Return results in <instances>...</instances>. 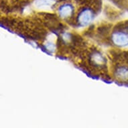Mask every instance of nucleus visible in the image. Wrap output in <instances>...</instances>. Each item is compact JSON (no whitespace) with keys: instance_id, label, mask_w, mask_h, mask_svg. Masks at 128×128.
I'll list each match as a JSON object with an SVG mask.
<instances>
[{"instance_id":"1","label":"nucleus","mask_w":128,"mask_h":128,"mask_svg":"<svg viewBox=\"0 0 128 128\" xmlns=\"http://www.w3.org/2000/svg\"><path fill=\"white\" fill-rule=\"evenodd\" d=\"M94 14L91 10L84 8L79 12L77 17V22L80 26H84L92 21Z\"/></svg>"},{"instance_id":"2","label":"nucleus","mask_w":128,"mask_h":128,"mask_svg":"<svg viewBox=\"0 0 128 128\" xmlns=\"http://www.w3.org/2000/svg\"><path fill=\"white\" fill-rule=\"evenodd\" d=\"M112 40L117 46H126L128 44V35L121 32H115L112 35Z\"/></svg>"},{"instance_id":"5","label":"nucleus","mask_w":128,"mask_h":128,"mask_svg":"<svg viewBox=\"0 0 128 128\" xmlns=\"http://www.w3.org/2000/svg\"><path fill=\"white\" fill-rule=\"evenodd\" d=\"M90 62L93 65H103L105 64V59L104 57L98 52H94L90 55Z\"/></svg>"},{"instance_id":"6","label":"nucleus","mask_w":128,"mask_h":128,"mask_svg":"<svg viewBox=\"0 0 128 128\" xmlns=\"http://www.w3.org/2000/svg\"><path fill=\"white\" fill-rule=\"evenodd\" d=\"M52 0H38L36 2V5L38 7H46L51 5Z\"/></svg>"},{"instance_id":"7","label":"nucleus","mask_w":128,"mask_h":128,"mask_svg":"<svg viewBox=\"0 0 128 128\" xmlns=\"http://www.w3.org/2000/svg\"><path fill=\"white\" fill-rule=\"evenodd\" d=\"M46 48L50 52H54L55 50V45L52 42H48L46 44Z\"/></svg>"},{"instance_id":"4","label":"nucleus","mask_w":128,"mask_h":128,"mask_svg":"<svg viewBox=\"0 0 128 128\" xmlns=\"http://www.w3.org/2000/svg\"><path fill=\"white\" fill-rule=\"evenodd\" d=\"M115 75L121 81H128V67L124 65L118 66Z\"/></svg>"},{"instance_id":"3","label":"nucleus","mask_w":128,"mask_h":128,"mask_svg":"<svg viewBox=\"0 0 128 128\" xmlns=\"http://www.w3.org/2000/svg\"><path fill=\"white\" fill-rule=\"evenodd\" d=\"M74 12V8L72 5L69 4L61 6L58 8L59 16L62 18H67L71 16Z\"/></svg>"}]
</instances>
